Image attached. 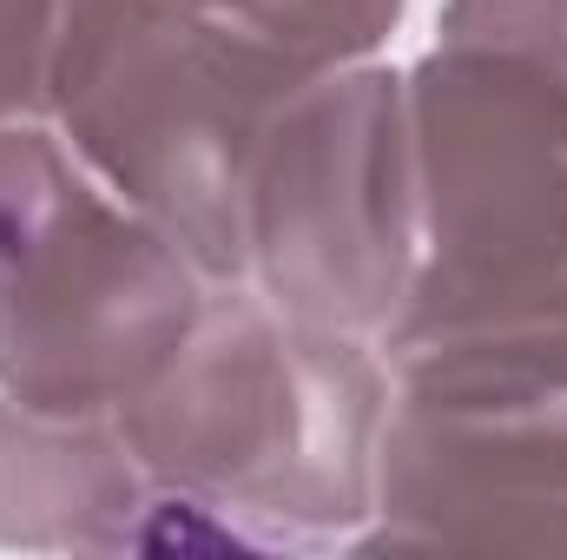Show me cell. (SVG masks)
Here are the masks:
<instances>
[{
    "label": "cell",
    "instance_id": "6da1fadb",
    "mask_svg": "<svg viewBox=\"0 0 567 560\" xmlns=\"http://www.w3.org/2000/svg\"><path fill=\"white\" fill-rule=\"evenodd\" d=\"M390 409L383 350L225 283L113 422L140 468L231 554L357 548Z\"/></svg>",
    "mask_w": 567,
    "mask_h": 560
},
{
    "label": "cell",
    "instance_id": "7a4b0ae2",
    "mask_svg": "<svg viewBox=\"0 0 567 560\" xmlns=\"http://www.w3.org/2000/svg\"><path fill=\"white\" fill-rule=\"evenodd\" d=\"M403 100L423 258L377 350L567 336V0H449Z\"/></svg>",
    "mask_w": 567,
    "mask_h": 560
},
{
    "label": "cell",
    "instance_id": "3957f363",
    "mask_svg": "<svg viewBox=\"0 0 567 560\" xmlns=\"http://www.w3.org/2000/svg\"><path fill=\"white\" fill-rule=\"evenodd\" d=\"M218 283L47 120L0 126V396L113 416Z\"/></svg>",
    "mask_w": 567,
    "mask_h": 560
},
{
    "label": "cell",
    "instance_id": "277c9868",
    "mask_svg": "<svg viewBox=\"0 0 567 560\" xmlns=\"http://www.w3.org/2000/svg\"><path fill=\"white\" fill-rule=\"evenodd\" d=\"M303 80V66L152 0H73L47 126L225 290L258 145Z\"/></svg>",
    "mask_w": 567,
    "mask_h": 560
},
{
    "label": "cell",
    "instance_id": "5b68a950",
    "mask_svg": "<svg viewBox=\"0 0 567 560\" xmlns=\"http://www.w3.org/2000/svg\"><path fill=\"white\" fill-rule=\"evenodd\" d=\"M357 548L567 554V336L390 343Z\"/></svg>",
    "mask_w": 567,
    "mask_h": 560
},
{
    "label": "cell",
    "instance_id": "8992f818",
    "mask_svg": "<svg viewBox=\"0 0 567 560\" xmlns=\"http://www.w3.org/2000/svg\"><path fill=\"white\" fill-rule=\"evenodd\" d=\"M423 258L403 73L370 60L310 73L258 145L238 290L290 323L383 343Z\"/></svg>",
    "mask_w": 567,
    "mask_h": 560
},
{
    "label": "cell",
    "instance_id": "52a82bcc",
    "mask_svg": "<svg viewBox=\"0 0 567 560\" xmlns=\"http://www.w3.org/2000/svg\"><path fill=\"white\" fill-rule=\"evenodd\" d=\"M0 541L20 548H212L113 416H60L0 396Z\"/></svg>",
    "mask_w": 567,
    "mask_h": 560
},
{
    "label": "cell",
    "instance_id": "ba28073f",
    "mask_svg": "<svg viewBox=\"0 0 567 560\" xmlns=\"http://www.w3.org/2000/svg\"><path fill=\"white\" fill-rule=\"evenodd\" d=\"M152 7L212 27L225 40H245L258 53H278L303 73L370 60L403 20V0H152Z\"/></svg>",
    "mask_w": 567,
    "mask_h": 560
},
{
    "label": "cell",
    "instance_id": "9c48e42d",
    "mask_svg": "<svg viewBox=\"0 0 567 560\" xmlns=\"http://www.w3.org/2000/svg\"><path fill=\"white\" fill-rule=\"evenodd\" d=\"M66 20L73 0H0V126L47 120Z\"/></svg>",
    "mask_w": 567,
    "mask_h": 560
}]
</instances>
